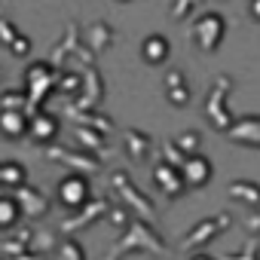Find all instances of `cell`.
Returning <instances> with one entry per match:
<instances>
[{
	"label": "cell",
	"mask_w": 260,
	"mask_h": 260,
	"mask_svg": "<svg viewBox=\"0 0 260 260\" xmlns=\"http://www.w3.org/2000/svg\"><path fill=\"white\" fill-rule=\"evenodd\" d=\"M58 77L61 71H55L49 61H34L25 71V92H28V113L37 116L49 98L52 89H58Z\"/></svg>",
	"instance_id": "1"
},
{
	"label": "cell",
	"mask_w": 260,
	"mask_h": 260,
	"mask_svg": "<svg viewBox=\"0 0 260 260\" xmlns=\"http://www.w3.org/2000/svg\"><path fill=\"white\" fill-rule=\"evenodd\" d=\"M43 156L49 162H61L71 172L86 175V178L95 175V172H101V156L86 153V150H71V147H61V144H49V147H43Z\"/></svg>",
	"instance_id": "2"
},
{
	"label": "cell",
	"mask_w": 260,
	"mask_h": 260,
	"mask_svg": "<svg viewBox=\"0 0 260 260\" xmlns=\"http://www.w3.org/2000/svg\"><path fill=\"white\" fill-rule=\"evenodd\" d=\"M55 199H58L64 208L80 211L83 205L92 202V184H89V178H86V175H77V172H68V175L58 181V187H55Z\"/></svg>",
	"instance_id": "3"
},
{
	"label": "cell",
	"mask_w": 260,
	"mask_h": 260,
	"mask_svg": "<svg viewBox=\"0 0 260 260\" xmlns=\"http://www.w3.org/2000/svg\"><path fill=\"white\" fill-rule=\"evenodd\" d=\"M223 34H226V22H223L217 13H205V16H199V22L193 25V43H196L202 52H214V49L223 43Z\"/></svg>",
	"instance_id": "4"
},
{
	"label": "cell",
	"mask_w": 260,
	"mask_h": 260,
	"mask_svg": "<svg viewBox=\"0 0 260 260\" xmlns=\"http://www.w3.org/2000/svg\"><path fill=\"white\" fill-rule=\"evenodd\" d=\"M110 184H113L116 196H119L125 205H132V208H135L141 217L153 220V214H156V211H153L150 199H147V196H144V193H141V190L132 184V181H128V175H125V172H113V175H110Z\"/></svg>",
	"instance_id": "5"
},
{
	"label": "cell",
	"mask_w": 260,
	"mask_h": 260,
	"mask_svg": "<svg viewBox=\"0 0 260 260\" xmlns=\"http://www.w3.org/2000/svg\"><path fill=\"white\" fill-rule=\"evenodd\" d=\"M13 196H16V202H19V208H22V214H25L28 220H40V217H46L49 208H52L49 196L40 193L34 184H22L19 190H13Z\"/></svg>",
	"instance_id": "6"
},
{
	"label": "cell",
	"mask_w": 260,
	"mask_h": 260,
	"mask_svg": "<svg viewBox=\"0 0 260 260\" xmlns=\"http://www.w3.org/2000/svg\"><path fill=\"white\" fill-rule=\"evenodd\" d=\"M107 202L104 199H92L89 205H83L80 211H74V214H68L61 223H58V230H61V236H71V233H77V230H83V226H92V223H98L101 217H107Z\"/></svg>",
	"instance_id": "7"
},
{
	"label": "cell",
	"mask_w": 260,
	"mask_h": 260,
	"mask_svg": "<svg viewBox=\"0 0 260 260\" xmlns=\"http://www.w3.org/2000/svg\"><path fill=\"white\" fill-rule=\"evenodd\" d=\"M101 98H104L101 74H98L95 68H86V71H83V89H80V95L71 101V107H77V110H95V107L101 104Z\"/></svg>",
	"instance_id": "8"
},
{
	"label": "cell",
	"mask_w": 260,
	"mask_h": 260,
	"mask_svg": "<svg viewBox=\"0 0 260 260\" xmlns=\"http://www.w3.org/2000/svg\"><path fill=\"white\" fill-rule=\"evenodd\" d=\"M116 248H119V251H128V248H144V251L159 254V251H162V242L156 239V233H153L147 223H128V226H125V239H122Z\"/></svg>",
	"instance_id": "9"
},
{
	"label": "cell",
	"mask_w": 260,
	"mask_h": 260,
	"mask_svg": "<svg viewBox=\"0 0 260 260\" xmlns=\"http://www.w3.org/2000/svg\"><path fill=\"white\" fill-rule=\"evenodd\" d=\"M34 236H37V230H34V226H19V230L7 233V239H0V257L10 260V257H19V254L31 251Z\"/></svg>",
	"instance_id": "10"
},
{
	"label": "cell",
	"mask_w": 260,
	"mask_h": 260,
	"mask_svg": "<svg viewBox=\"0 0 260 260\" xmlns=\"http://www.w3.org/2000/svg\"><path fill=\"white\" fill-rule=\"evenodd\" d=\"M211 159L208 156H202V153H193V156H187V162L181 166V175H184V184L187 187H205L208 181H211Z\"/></svg>",
	"instance_id": "11"
},
{
	"label": "cell",
	"mask_w": 260,
	"mask_h": 260,
	"mask_svg": "<svg viewBox=\"0 0 260 260\" xmlns=\"http://www.w3.org/2000/svg\"><path fill=\"white\" fill-rule=\"evenodd\" d=\"M28 135H31L37 144H43V147L55 144V138H58V116L40 110L37 116H31V132H28Z\"/></svg>",
	"instance_id": "12"
},
{
	"label": "cell",
	"mask_w": 260,
	"mask_h": 260,
	"mask_svg": "<svg viewBox=\"0 0 260 260\" xmlns=\"http://www.w3.org/2000/svg\"><path fill=\"white\" fill-rule=\"evenodd\" d=\"M64 116H68L74 125H80V128H95V132H101V135H107L110 128H113V119L104 116V113H98V110H77V107L68 104Z\"/></svg>",
	"instance_id": "13"
},
{
	"label": "cell",
	"mask_w": 260,
	"mask_h": 260,
	"mask_svg": "<svg viewBox=\"0 0 260 260\" xmlns=\"http://www.w3.org/2000/svg\"><path fill=\"white\" fill-rule=\"evenodd\" d=\"M153 181H156V187L169 196V199H175V196H181L184 193V175H181V169H175V166H166V162H159L156 169H153Z\"/></svg>",
	"instance_id": "14"
},
{
	"label": "cell",
	"mask_w": 260,
	"mask_h": 260,
	"mask_svg": "<svg viewBox=\"0 0 260 260\" xmlns=\"http://www.w3.org/2000/svg\"><path fill=\"white\" fill-rule=\"evenodd\" d=\"M77 49H80V28L77 25H68V34H64V40L52 49V55L46 58L55 71H61V61L68 58V55H77Z\"/></svg>",
	"instance_id": "15"
},
{
	"label": "cell",
	"mask_w": 260,
	"mask_h": 260,
	"mask_svg": "<svg viewBox=\"0 0 260 260\" xmlns=\"http://www.w3.org/2000/svg\"><path fill=\"white\" fill-rule=\"evenodd\" d=\"M0 132L7 138H22L31 132V116L25 110H16V113H0Z\"/></svg>",
	"instance_id": "16"
},
{
	"label": "cell",
	"mask_w": 260,
	"mask_h": 260,
	"mask_svg": "<svg viewBox=\"0 0 260 260\" xmlns=\"http://www.w3.org/2000/svg\"><path fill=\"white\" fill-rule=\"evenodd\" d=\"M169 52H172V46H169V40H166L162 34H150V37H144V43H141V55H144L147 64H162V61L169 58Z\"/></svg>",
	"instance_id": "17"
},
{
	"label": "cell",
	"mask_w": 260,
	"mask_h": 260,
	"mask_svg": "<svg viewBox=\"0 0 260 260\" xmlns=\"http://www.w3.org/2000/svg\"><path fill=\"white\" fill-rule=\"evenodd\" d=\"M25 214H22V208H19V202H16V196H0V233H13V230H19Z\"/></svg>",
	"instance_id": "18"
},
{
	"label": "cell",
	"mask_w": 260,
	"mask_h": 260,
	"mask_svg": "<svg viewBox=\"0 0 260 260\" xmlns=\"http://www.w3.org/2000/svg\"><path fill=\"white\" fill-rule=\"evenodd\" d=\"M74 138L80 141V147H83L86 153L104 156V150H107V141H104V135H101V132H95V128H80V125H74Z\"/></svg>",
	"instance_id": "19"
},
{
	"label": "cell",
	"mask_w": 260,
	"mask_h": 260,
	"mask_svg": "<svg viewBox=\"0 0 260 260\" xmlns=\"http://www.w3.org/2000/svg\"><path fill=\"white\" fill-rule=\"evenodd\" d=\"M0 181H4V187L19 190L22 184H28V172H25L22 162H16V159H4V162H0Z\"/></svg>",
	"instance_id": "20"
},
{
	"label": "cell",
	"mask_w": 260,
	"mask_h": 260,
	"mask_svg": "<svg viewBox=\"0 0 260 260\" xmlns=\"http://www.w3.org/2000/svg\"><path fill=\"white\" fill-rule=\"evenodd\" d=\"M110 40H113V31H110L104 22H95V25H89L86 43H89V49H92V52H101V49H107V46H110Z\"/></svg>",
	"instance_id": "21"
},
{
	"label": "cell",
	"mask_w": 260,
	"mask_h": 260,
	"mask_svg": "<svg viewBox=\"0 0 260 260\" xmlns=\"http://www.w3.org/2000/svg\"><path fill=\"white\" fill-rule=\"evenodd\" d=\"M125 150L135 159H144L147 150H150V138L144 132H138V128H125Z\"/></svg>",
	"instance_id": "22"
},
{
	"label": "cell",
	"mask_w": 260,
	"mask_h": 260,
	"mask_svg": "<svg viewBox=\"0 0 260 260\" xmlns=\"http://www.w3.org/2000/svg\"><path fill=\"white\" fill-rule=\"evenodd\" d=\"M16 110L28 113V92H16V89L0 92V113H16Z\"/></svg>",
	"instance_id": "23"
},
{
	"label": "cell",
	"mask_w": 260,
	"mask_h": 260,
	"mask_svg": "<svg viewBox=\"0 0 260 260\" xmlns=\"http://www.w3.org/2000/svg\"><path fill=\"white\" fill-rule=\"evenodd\" d=\"M230 196H233V199H236V196H242L245 202H251V205H260V187H257V184L236 181V184H230Z\"/></svg>",
	"instance_id": "24"
},
{
	"label": "cell",
	"mask_w": 260,
	"mask_h": 260,
	"mask_svg": "<svg viewBox=\"0 0 260 260\" xmlns=\"http://www.w3.org/2000/svg\"><path fill=\"white\" fill-rule=\"evenodd\" d=\"M242 128H251V132H230L236 141H248V144H260V116L257 119H242Z\"/></svg>",
	"instance_id": "25"
},
{
	"label": "cell",
	"mask_w": 260,
	"mask_h": 260,
	"mask_svg": "<svg viewBox=\"0 0 260 260\" xmlns=\"http://www.w3.org/2000/svg\"><path fill=\"white\" fill-rule=\"evenodd\" d=\"M58 260H86L83 245H80L77 239H64V242L58 245Z\"/></svg>",
	"instance_id": "26"
},
{
	"label": "cell",
	"mask_w": 260,
	"mask_h": 260,
	"mask_svg": "<svg viewBox=\"0 0 260 260\" xmlns=\"http://www.w3.org/2000/svg\"><path fill=\"white\" fill-rule=\"evenodd\" d=\"M58 89L77 98L80 89H83V74H64V71H61V77H58Z\"/></svg>",
	"instance_id": "27"
},
{
	"label": "cell",
	"mask_w": 260,
	"mask_h": 260,
	"mask_svg": "<svg viewBox=\"0 0 260 260\" xmlns=\"http://www.w3.org/2000/svg\"><path fill=\"white\" fill-rule=\"evenodd\" d=\"M162 153H166V159H162L166 166H175V169H181V166L187 162V153H184V150H181L175 141H166V144H162Z\"/></svg>",
	"instance_id": "28"
},
{
	"label": "cell",
	"mask_w": 260,
	"mask_h": 260,
	"mask_svg": "<svg viewBox=\"0 0 260 260\" xmlns=\"http://www.w3.org/2000/svg\"><path fill=\"white\" fill-rule=\"evenodd\" d=\"M19 34H22V31L16 28V22H13V19H0V43H4L7 49L19 40Z\"/></svg>",
	"instance_id": "29"
},
{
	"label": "cell",
	"mask_w": 260,
	"mask_h": 260,
	"mask_svg": "<svg viewBox=\"0 0 260 260\" xmlns=\"http://www.w3.org/2000/svg\"><path fill=\"white\" fill-rule=\"evenodd\" d=\"M175 144H178L187 156H193V153H196V147H199V135H196V132H184L181 138H175Z\"/></svg>",
	"instance_id": "30"
},
{
	"label": "cell",
	"mask_w": 260,
	"mask_h": 260,
	"mask_svg": "<svg viewBox=\"0 0 260 260\" xmlns=\"http://www.w3.org/2000/svg\"><path fill=\"white\" fill-rule=\"evenodd\" d=\"M211 226H214L211 220H208V223H199V230H193V233H190V236L184 239V245H196V242H202V239H208V236L214 233Z\"/></svg>",
	"instance_id": "31"
},
{
	"label": "cell",
	"mask_w": 260,
	"mask_h": 260,
	"mask_svg": "<svg viewBox=\"0 0 260 260\" xmlns=\"http://www.w3.org/2000/svg\"><path fill=\"white\" fill-rule=\"evenodd\" d=\"M10 52H13L16 58H28V55H31V40H28L25 34H19V40L10 46Z\"/></svg>",
	"instance_id": "32"
},
{
	"label": "cell",
	"mask_w": 260,
	"mask_h": 260,
	"mask_svg": "<svg viewBox=\"0 0 260 260\" xmlns=\"http://www.w3.org/2000/svg\"><path fill=\"white\" fill-rule=\"evenodd\" d=\"M193 4H196V0H175V4H172V16H175V19H184V16H190Z\"/></svg>",
	"instance_id": "33"
},
{
	"label": "cell",
	"mask_w": 260,
	"mask_h": 260,
	"mask_svg": "<svg viewBox=\"0 0 260 260\" xmlns=\"http://www.w3.org/2000/svg\"><path fill=\"white\" fill-rule=\"evenodd\" d=\"M169 101H172L175 107H184V104L190 101V89H187V86H181V89H172V92H169Z\"/></svg>",
	"instance_id": "34"
},
{
	"label": "cell",
	"mask_w": 260,
	"mask_h": 260,
	"mask_svg": "<svg viewBox=\"0 0 260 260\" xmlns=\"http://www.w3.org/2000/svg\"><path fill=\"white\" fill-rule=\"evenodd\" d=\"M181 86H187V83H184V74H181V71H169V74H166V89L172 92V89H181Z\"/></svg>",
	"instance_id": "35"
},
{
	"label": "cell",
	"mask_w": 260,
	"mask_h": 260,
	"mask_svg": "<svg viewBox=\"0 0 260 260\" xmlns=\"http://www.w3.org/2000/svg\"><path fill=\"white\" fill-rule=\"evenodd\" d=\"M107 220L116 223V226H125V211H122V208H110V211H107Z\"/></svg>",
	"instance_id": "36"
},
{
	"label": "cell",
	"mask_w": 260,
	"mask_h": 260,
	"mask_svg": "<svg viewBox=\"0 0 260 260\" xmlns=\"http://www.w3.org/2000/svg\"><path fill=\"white\" fill-rule=\"evenodd\" d=\"M10 260H43V254H37V251H25V254H19V257H10Z\"/></svg>",
	"instance_id": "37"
},
{
	"label": "cell",
	"mask_w": 260,
	"mask_h": 260,
	"mask_svg": "<svg viewBox=\"0 0 260 260\" xmlns=\"http://www.w3.org/2000/svg\"><path fill=\"white\" fill-rule=\"evenodd\" d=\"M248 13H251V19H254V22H260V0H251Z\"/></svg>",
	"instance_id": "38"
},
{
	"label": "cell",
	"mask_w": 260,
	"mask_h": 260,
	"mask_svg": "<svg viewBox=\"0 0 260 260\" xmlns=\"http://www.w3.org/2000/svg\"><path fill=\"white\" fill-rule=\"evenodd\" d=\"M190 260H214V257H211V254H202V251H199V254H193Z\"/></svg>",
	"instance_id": "39"
},
{
	"label": "cell",
	"mask_w": 260,
	"mask_h": 260,
	"mask_svg": "<svg viewBox=\"0 0 260 260\" xmlns=\"http://www.w3.org/2000/svg\"><path fill=\"white\" fill-rule=\"evenodd\" d=\"M119 257H122V251H119V248H113V254H107V260H119Z\"/></svg>",
	"instance_id": "40"
},
{
	"label": "cell",
	"mask_w": 260,
	"mask_h": 260,
	"mask_svg": "<svg viewBox=\"0 0 260 260\" xmlns=\"http://www.w3.org/2000/svg\"><path fill=\"white\" fill-rule=\"evenodd\" d=\"M0 184H4V181H0Z\"/></svg>",
	"instance_id": "41"
},
{
	"label": "cell",
	"mask_w": 260,
	"mask_h": 260,
	"mask_svg": "<svg viewBox=\"0 0 260 260\" xmlns=\"http://www.w3.org/2000/svg\"><path fill=\"white\" fill-rule=\"evenodd\" d=\"M0 260H4V257H0Z\"/></svg>",
	"instance_id": "42"
}]
</instances>
